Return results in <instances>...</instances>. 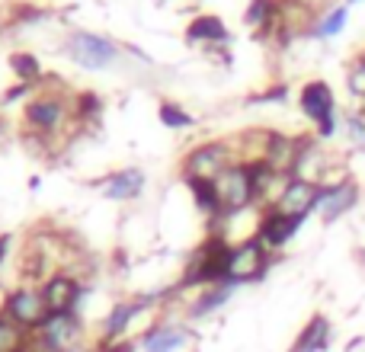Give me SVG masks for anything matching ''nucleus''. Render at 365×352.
I'll return each mask as SVG.
<instances>
[{"label":"nucleus","mask_w":365,"mask_h":352,"mask_svg":"<svg viewBox=\"0 0 365 352\" xmlns=\"http://www.w3.org/2000/svg\"><path fill=\"white\" fill-rule=\"evenodd\" d=\"M23 352H55V349H48L42 340H38V336H29V343H26Z\"/></svg>","instance_id":"c85d7f7f"},{"label":"nucleus","mask_w":365,"mask_h":352,"mask_svg":"<svg viewBox=\"0 0 365 352\" xmlns=\"http://www.w3.org/2000/svg\"><path fill=\"white\" fill-rule=\"evenodd\" d=\"M38 289H42V298H45L51 314H71V311L81 314V304H83V298H87V285L64 269H58V272H51L48 279H42Z\"/></svg>","instance_id":"1a4fd4ad"},{"label":"nucleus","mask_w":365,"mask_h":352,"mask_svg":"<svg viewBox=\"0 0 365 352\" xmlns=\"http://www.w3.org/2000/svg\"><path fill=\"white\" fill-rule=\"evenodd\" d=\"M321 189L324 186H314V182H308V180H289L272 208H279L282 214L308 218V214L317 212V205H321Z\"/></svg>","instance_id":"f8f14e48"},{"label":"nucleus","mask_w":365,"mask_h":352,"mask_svg":"<svg viewBox=\"0 0 365 352\" xmlns=\"http://www.w3.org/2000/svg\"><path fill=\"white\" fill-rule=\"evenodd\" d=\"M356 202H359V186H356L353 180H336L321 189V205H317V212H321V218L330 224V221L353 212Z\"/></svg>","instance_id":"ddd939ff"},{"label":"nucleus","mask_w":365,"mask_h":352,"mask_svg":"<svg viewBox=\"0 0 365 352\" xmlns=\"http://www.w3.org/2000/svg\"><path fill=\"white\" fill-rule=\"evenodd\" d=\"M158 115H160V122H164L167 128H189L192 125V115H189L182 106H177V103H170V100L160 103Z\"/></svg>","instance_id":"5701e85b"},{"label":"nucleus","mask_w":365,"mask_h":352,"mask_svg":"<svg viewBox=\"0 0 365 352\" xmlns=\"http://www.w3.org/2000/svg\"><path fill=\"white\" fill-rule=\"evenodd\" d=\"M346 132H349V138H353L356 145L365 147V119L359 113H349L346 115Z\"/></svg>","instance_id":"393cba45"},{"label":"nucleus","mask_w":365,"mask_h":352,"mask_svg":"<svg viewBox=\"0 0 365 352\" xmlns=\"http://www.w3.org/2000/svg\"><path fill=\"white\" fill-rule=\"evenodd\" d=\"M68 119H71V106H68V100L58 93L36 96V100H29L23 109L26 135L32 132V141H42V145H51V141L61 135Z\"/></svg>","instance_id":"f03ea898"},{"label":"nucleus","mask_w":365,"mask_h":352,"mask_svg":"<svg viewBox=\"0 0 365 352\" xmlns=\"http://www.w3.org/2000/svg\"><path fill=\"white\" fill-rule=\"evenodd\" d=\"M32 333H26L23 327H16L13 321L0 317V352H23Z\"/></svg>","instance_id":"4be33fe9"},{"label":"nucleus","mask_w":365,"mask_h":352,"mask_svg":"<svg viewBox=\"0 0 365 352\" xmlns=\"http://www.w3.org/2000/svg\"><path fill=\"white\" fill-rule=\"evenodd\" d=\"M346 19H349V6L346 4H343V6H330L327 16H324L321 23L314 26V38H334V36H340L343 26H346Z\"/></svg>","instance_id":"412c9836"},{"label":"nucleus","mask_w":365,"mask_h":352,"mask_svg":"<svg viewBox=\"0 0 365 352\" xmlns=\"http://www.w3.org/2000/svg\"><path fill=\"white\" fill-rule=\"evenodd\" d=\"M285 100H289V87H282V83H279V87L269 90V93H253L247 103H285Z\"/></svg>","instance_id":"bb28decb"},{"label":"nucleus","mask_w":365,"mask_h":352,"mask_svg":"<svg viewBox=\"0 0 365 352\" xmlns=\"http://www.w3.org/2000/svg\"><path fill=\"white\" fill-rule=\"evenodd\" d=\"M330 340H334V327H330V321L324 314H314L302 327V333H298V340L292 343L289 352H327Z\"/></svg>","instance_id":"a211bd4d"},{"label":"nucleus","mask_w":365,"mask_h":352,"mask_svg":"<svg viewBox=\"0 0 365 352\" xmlns=\"http://www.w3.org/2000/svg\"><path fill=\"white\" fill-rule=\"evenodd\" d=\"M302 113L317 125V138L336 132V96L327 81H308L302 87Z\"/></svg>","instance_id":"6e6552de"},{"label":"nucleus","mask_w":365,"mask_h":352,"mask_svg":"<svg viewBox=\"0 0 365 352\" xmlns=\"http://www.w3.org/2000/svg\"><path fill=\"white\" fill-rule=\"evenodd\" d=\"M68 58L83 71H106L119 61V45L106 36H93V32H71L68 45H64Z\"/></svg>","instance_id":"20e7f679"},{"label":"nucleus","mask_w":365,"mask_h":352,"mask_svg":"<svg viewBox=\"0 0 365 352\" xmlns=\"http://www.w3.org/2000/svg\"><path fill=\"white\" fill-rule=\"evenodd\" d=\"M32 336H38L45 346L55 352L81 349L83 346V317L77 311H71V314H48V321Z\"/></svg>","instance_id":"9d476101"},{"label":"nucleus","mask_w":365,"mask_h":352,"mask_svg":"<svg viewBox=\"0 0 365 352\" xmlns=\"http://www.w3.org/2000/svg\"><path fill=\"white\" fill-rule=\"evenodd\" d=\"M74 106H77V113H74L77 119H96V115H100V100H96L93 93H81Z\"/></svg>","instance_id":"b1692460"},{"label":"nucleus","mask_w":365,"mask_h":352,"mask_svg":"<svg viewBox=\"0 0 365 352\" xmlns=\"http://www.w3.org/2000/svg\"><path fill=\"white\" fill-rule=\"evenodd\" d=\"M349 90H353V96H362L365 100V64L362 61H356L349 68Z\"/></svg>","instance_id":"a878e982"},{"label":"nucleus","mask_w":365,"mask_h":352,"mask_svg":"<svg viewBox=\"0 0 365 352\" xmlns=\"http://www.w3.org/2000/svg\"><path fill=\"white\" fill-rule=\"evenodd\" d=\"M272 259L276 253H269L257 237H247V240H237L231 250V269H227V282L231 285H250V282H259V279L269 272Z\"/></svg>","instance_id":"39448f33"},{"label":"nucleus","mask_w":365,"mask_h":352,"mask_svg":"<svg viewBox=\"0 0 365 352\" xmlns=\"http://www.w3.org/2000/svg\"><path fill=\"white\" fill-rule=\"evenodd\" d=\"M302 224H304V218L282 214L279 208H263L253 237H257L269 253H279L285 244H289V240H295V234H298V227H302Z\"/></svg>","instance_id":"9b49d317"},{"label":"nucleus","mask_w":365,"mask_h":352,"mask_svg":"<svg viewBox=\"0 0 365 352\" xmlns=\"http://www.w3.org/2000/svg\"><path fill=\"white\" fill-rule=\"evenodd\" d=\"M282 16V0H250L247 6V26H253L257 32H269Z\"/></svg>","instance_id":"6ab92c4d"},{"label":"nucleus","mask_w":365,"mask_h":352,"mask_svg":"<svg viewBox=\"0 0 365 352\" xmlns=\"http://www.w3.org/2000/svg\"><path fill=\"white\" fill-rule=\"evenodd\" d=\"M349 4H356V0H349Z\"/></svg>","instance_id":"2f4dec72"},{"label":"nucleus","mask_w":365,"mask_h":352,"mask_svg":"<svg viewBox=\"0 0 365 352\" xmlns=\"http://www.w3.org/2000/svg\"><path fill=\"white\" fill-rule=\"evenodd\" d=\"M240 164L234 154L231 141H208L199 145L195 151H189L182 157V180L186 182H215L227 167Z\"/></svg>","instance_id":"7ed1b4c3"},{"label":"nucleus","mask_w":365,"mask_h":352,"mask_svg":"<svg viewBox=\"0 0 365 352\" xmlns=\"http://www.w3.org/2000/svg\"><path fill=\"white\" fill-rule=\"evenodd\" d=\"M234 291H237V285H231V282H225V285H208V289H199L195 301L186 308V317H189V321H202V317H212L215 311H221L227 301H231Z\"/></svg>","instance_id":"f3484780"},{"label":"nucleus","mask_w":365,"mask_h":352,"mask_svg":"<svg viewBox=\"0 0 365 352\" xmlns=\"http://www.w3.org/2000/svg\"><path fill=\"white\" fill-rule=\"evenodd\" d=\"M192 333H189L182 323H170V321H160V323H151V327L141 333L138 346L141 352H180L189 346Z\"/></svg>","instance_id":"4468645a"},{"label":"nucleus","mask_w":365,"mask_h":352,"mask_svg":"<svg viewBox=\"0 0 365 352\" xmlns=\"http://www.w3.org/2000/svg\"><path fill=\"white\" fill-rule=\"evenodd\" d=\"M48 304H45L42 298V289L38 285H19V289L10 291V298H6V311L4 317L6 321H13L16 327H23L26 333H36L38 327H42L45 321H48Z\"/></svg>","instance_id":"0eeeda50"},{"label":"nucleus","mask_w":365,"mask_h":352,"mask_svg":"<svg viewBox=\"0 0 365 352\" xmlns=\"http://www.w3.org/2000/svg\"><path fill=\"white\" fill-rule=\"evenodd\" d=\"M10 247H13V234H0V266L10 257Z\"/></svg>","instance_id":"cd10ccee"},{"label":"nucleus","mask_w":365,"mask_h":352,"mask_svg":"<svg viewBox=\"0 0 365 352\" xmlns=\"http://www.w3.org/2000/svg\"><path fill=\"white\" fill-rule=\"evenodd\" d=\"M231 250L234 244L225 234H208L202 240L199 250H192V257L182 266V276L177 282V291L182 289H208V285H225L227 269H231Z\"/></svg>","instance_id":"f257e3e1"},{"label":"nucleus","mask_w":365,"mask_h":352,"mask_svg":"<svg viewBox=\"0 0 365 352\" xmlns=\"http://www.w3.org/2000/svg\"><path fill=\"white\" fill-rule=\"evenodd\" d=\"M215 189H218V199L225 205V214L234 218L244 208H250L257 202V186H253V170L250 164H234L227 167L225 173L215 180Z\"/></svg>","instance_id":"423d86ee"},{"label":"nucleus","mask_w":365,"mask_h":352,"mask_svg":"<svg viewBox=\"0 0 365 352\" xmlns=\"http://www.w3.org/2000/svg\"><path fill=\"white\" fill-rule=\"evenodd\" d=\"M227 38H231L227 36V26L221 23L215 13H199V16L186 26L189 45H208V48H215V45H227Z\"/></svg>","instance_id":"dca6fc26"},{"label":"nucleus","mask_w":365,"mask_h":352,"mask_svg":"<svg viewBox=\"0 0 365 352\" xmlns=\"http://www.w3.org/2000/svg\"><path fill=\"white\" fill-rule=\"evenodd\" d=\"M145 189V173L138 167H125V170H115L103 180V195L113 202H132L141 195Z\"/></svg>","instance_id":"2eb2a0df"},{"label":"nucleus","mask_w":365,"mask_h":352,"mask_svg":"<svg viewBox=\"0 0 365 352\" xmlns=\"http://www.w3.org/2000/svg\"><path fill=\"white\" fill-rule=\"evenodd\" d=\"M71 352H96V346H81V349H71Z\"/></svg>","instance_id":"7c9ffc66"},{"label":"nucleus","mask_w":365,"mask_h":352,"mask_svg":"<svg viewBox=\"0 0 365 352\" xmlns=\"http://www.w3.org/2000/svg\"><path fill=\"white\" fill-rule=\"evenodd\" d=\"M6 298H10V291L0 285V317H4V311H6Z\"/></svg>","instance_id":"c756f323"},{"label":"nucleus","mask_w":365,"mask_h":352,"mask_svg":"<svg viewBox=\"0 0 365 352\" xmlns=\"http://www.w3.org/2000/svg\"><path fill=\"white\" fill-rule=\"evenodd\" d=\"M10 71L16 74L19 83H29V87H36V83L42 81V64H38V58L32 55V51H16V55H10Z\"/></svg>","instance_id":"aec40b11"}]
</instances>
